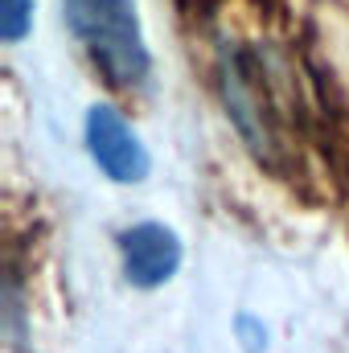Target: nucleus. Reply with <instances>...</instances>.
Wrapping results in <instances>:
<instances>
[{
    "mask_svg": "<svg viewBox=\"0 0 349 353\" xmlns=\"http://www.w3.org/2000/svg\"><path fill=\"white\" fill-rule=\"evenodd\" d=\"M66 25L83 41L90 62L119 90H132L148 79V50L136 17V0H62Z\"/></svg>",
    "mask_w": 349,
    "mask_h": 353,
    "instance_id": "nucleus-1",
    "label": "nucleus"
},
{
    "mask_svg": "<svg viewBox=\"0 0 349 353\" xmlns=\"http://www.w3.org/2000/svg\"><path fill=\"white\" fill-rule=\"evenodd\" d=\"M87 148H90V157H94V165L111 181H119V185H136L152 169L148 148L140 144V136L107 103H94L87 111Z\"/></svg>",
    "mask_w": 349,
    "mask_h": 353,
    "instance_id": "nucleus-2",
    "label": "nucleus"
},
{
    "mask_svg": "<svg viewBox=\"0 0 349 353\" xmlns=\"http://www.w3.org/2000/svg\"><path fill=\"white\" fill-rule=\"evenodd\" d=\"M119 251H123V275L136 288H161L181 267V239L161 222H140L123 230Z\"/></svg>",
    "mask_w": 349,
    "mask_h": 353,
    "instance_id": "nucleus-3",
    "label": "nucleus"
},
{
    "mask_svg": "<svg viewBox=\"0 0 349 353\" xmlns=\"http://www.w3.org/2000/svg\"><path fill=\"white\" fill-rule=\"evenodd\" d=\"M29 29H33V0H0V37L17 46L25 41Z\"/></svg>",
    "mask_w": 349,
    "mask_h": 353,
    "instance_id": "nucleus-4",
    "label": "nucleus"
},
{
    "mask_svg": "<svg viewBox=\"0 0 349 353\" xmlns=\"http://www.w3.org/2000/svg\"><path fill=\"white\" fill-rule=\"evenodd\" d=\"M239 333H243V350L247 353H267V333L255 316H239Z\"/></svg>",
    "mask_w": 349,
    "mask_h": 353,
    "instance_id": "nucleus-5",
    "label": "nucleus"
}]
</instances>
